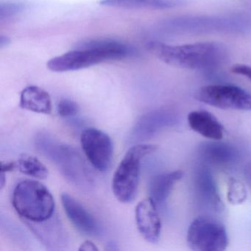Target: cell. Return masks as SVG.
I'll return each instance as SVG.
<instances>
[{
    "label": "cell",
    "instance_id": "1",
    "mask_svg": "<svg viewBox=\"0 0 251 251\" xmlns=\"http://www.w3.org/2000/svg\"><path fill=\"white\" fill-rule=\"evenodd\" d=\"M135 52L131 47L114 39H86L76 44L73 50L50 60L47 67L55 73L76 71L105 61L126 59L133 56Z\"/></svg>",
    "mask_w": 251,
    "mask_h": 251
},
{
    "label": "cell",
    "instance_id": "2",
    "mask_svg": "<svg viewBox=\"0 0 251 251\" xmlns=\"http://www.w3.org/2000/svg\"><path fill=\"white\" fill-rule=\"evenodd\" d=\"M147 49L167 65L189 70L217 68L227 58V48L217 42H201L190 45H166L150 42Z\"/></svg>",
    "mask_w": 251,
    "mask_h": 251
},
{
    "label": "cell",
    "instance_id": "3",
    "mask_svg": "<svg viewBox=\"0 0 251 251\" xmlns=\"http://www.w3.org/2000/svg\"><path fill=\"white\" fill-rule=\"evenodd\" d=\"M38 151L56 165L64 178L82 190L94 186L90 170L80 154L70 145L61 143L49 133H40L35 138Z\"/></svg>",
    "mask_w": 251,
    "mask_h": 251
},
{
    "label": "cell",
    "instance_id": "4",
    "mask_svg": "<svg viewBox=\"0 0 251 251\" xmlns=\"http://www.w3.org/2000/svg\"><path fill=\"white\" fill-rule=\"evenodd\" d=\"M12 202L24 221L40 223L54 215L53 196L45 185L37 180L20 182L13 192Z\"/></svg>",
    "mask_w": 251,
    "mask_h": 251
},
{
    "label": "cell",
    "instance_id": "5",
    "mask_svg": "<svg viewBox=\"0 0 251 251\" xmlns=\"http://www.w3.org/2000/svg\"><path fill=\"white\" fill-rule=\"evenodd\" d=\"M156 149L155 145H136L126 152L112 180L113 192L120 202L128 203L135 199L139 186L141 161Z\"/></svg>",
    "mask_w": 251,
    "mask_h": 251
},
{
    "label": "cell",
    "instance_id": "6",
    "mask_svg": "<svg viewBox=\"0 0 251 251\" xmlns=\"http://www.w3.org/2000/svg\"><path fill=\"white\" fill-rule=\"evenodd\" d=\"M186 239L193 251H223L228 245L225 226L208 217H198L191 223Z\"/></svg>",
    "mask_w": 251,
    "mask_h": 251
},
{
    "label": "cell",
    "instance_id": "7",
    "mask_svg": "<svg viewBox=\"0 0 251 251\" xmlns=\"http://www.w3.org/2000/svg\"><path fill=\"white\" fill-rule=\"evenodd\" d=\"M195 98L200 102L222 109L251 111V95L232 85H211L197 91Z\"/></svg>",
    "mask_w": 251,
    "mask_h": 251
},
{
    "label": "cell",
    "instance_id": "8",
    "mask_svg": "<svg viewBox=\"0 0 251 251\" xmlns=\"http://www.w3.org/2000/svg\"><path fill=\"white\" fill-rule=\"evenodd\" d=\"M83 152L90 164L100 172L109 169L113 158L112 141L105 132L98 129H85L80 136Z\"/></svg>",
    "mask_w": 251,
    "mask_h": 251
},
{
    "label": "cell",
    "instance_id": "9",
    "mask_svg": "<svg viewBox=\"0 0 251 251\" xmlns=\"http://www.w3.org/2000/svg\"><path fill=\"white\" fill-rule=\"evenodd\" d=\"M61 202L67 217L80 232L87 236L100 235L101 227L98 220L78 201L68 194L63 193Z\"/></svg>",
    "mask_w": 251,
    "mask_h": 251
},
{
    "label": "cell",
    "instance_id": "10",
    "mask_svg": "<svg viewBox=\"0 0 251 251\" xmlns=\"http://www.w3.org/2000/svg\"><path fill=\"white\" fill-rule=\"evenodd\" d=\"M136 221L139 233L144 239L155 244L159 240L161 223L156 204L151 198L138 203L136 208Z\"/></svg>",
    "mask_w": 251,
    "mask_h": 251
},
{
    "label": "cell",
    "instance_id": "11",
    "mask_svg": "<svg viewBox=\"0 0 251 251\" xmlns=\"http://www.w3.org/2000/svg\"><path fill=\"white\" fill-rule=\"evenodd\" d=\"M25 222L48 249L59 251L67 246V233L57 216L40 223Z\"/></svg>",
    "mask_w": 251,
    "mask_h": 251
},
{
    "label": "cell",
    "instance_id": "12",
    "mask_svg": "<svg viewBox=\"0 0 251 251\" xmlns=\"http://www.w3.org/2000/svg\"><path fill=\"white\" fill-rule=\"evenodd\" d=\"M188 123L194 131L206 139L218 141L223 138L224 127L218 120L208 111H192L188 116Z\"/></svg>",
    "mask_w": 251,
    "mask_h": 251
},
{
    "label": "cell",
    "instance_id": "13",
    "mask_svg": "<svg viewBox=\"0 0 251 251\" xmlns=\"http://www.w3.org/2000/svg\"><path fill=\"white\" fill-rule=\"evenodd\" d=\"M189 0H100L102 6L122 9L166 10L186 5Z\"/></svg>",
    "mask_w": 251,
    "mask_h": 251
},
{
    "label": "cell",
    "instance_id": "14",
    "mask_svg": "<svg viewBox=\"0 0 251 251\" xmlns=\"http://www.w3.org/2000/svg\"><path fill=\"white\" fill-rule=\"evenodd\" d=\"M20 107L37 114H50L52 105L48 92L36 86L25 88L20 95Z\"/></svg>",
    "mask_w": 251,
    "mask_h": 251
},
{
    "label": "cell",
    "instance_id": "15",
    "mask_svg": "<svg viewBox=\"0 0 251 251\" xmlns=\"http://www.w3.org/2000/svg\"><path fill=\"white\" fill-rule=\"evenodd\" d=\"M181 170L157 175L152 177L150 184V195L157 206L167 202L175 185L183 177Z\"/></svg>",
    "mask_w": 251,
    "mask_h": 251
},
{
    "label": "cell",
    "instance_id": "16",
    "mask_svg": "<svg viewBox=\"0 0 251 251\" xmlns=\"http://www.w3.org/2000/svg\"><path fill=\"white\" fill-rule=\"evenodd\" d=\"M169 114L163 111L147 113L141 117L133 127V135L136 139H146L169 123Z\"/></svg>",
    "mask_w": 251,
    "mask_h": 251
},
{
    "label": "cell",
    "instance_id": "17",
    "mask_svg": "<svg viewBox=\"0 0 251 251\" xmlns=\"http://www.w3.org/2000/svg\"><path fill=\"white\" fill-rule=\"evenodd\" d=\"M17 169L23 174L44 180L49 176V170L33 155L22 154L17 161Z\"/></svg>",
    "mask_w": 251,
    "mask_h": 251
},
{
    "label": "cell",
    "instance_id": "18",
    "mask_svg": "<svg viewBox=\"0 0 251 251\" xmlns=\"http://www.w3.org/2000/svg\"><path fill=\"white\" fill-rule=\"evenodd\" d=\"M198 188L201 195L204 197L211 205L217 208L220 207V199L217 193L215 183L208 169L203 168L200 172L198 180Z\"/></svg>",
    "mask_w": 251,
    "mask_h": 251
},
{
    "label": "cell",
    "instance_id": "19",
    "mask_svg": "<svg viewBox=\"0 0 251 251\" xmlns=\"http://www.w3.org/2000/svg\"><path fill=\"white\" fill-rule=\"evenodd\" d=\"M204 152L210 161L218 164H227L233 161L235 157V152L233 148L227 145H208V146L205 147Z\"/></svg>",
    "mask_w": 251,
    "mask_h": 251
},
{
    "label": "cell",
    "instance_id": "20",
    "mask_svg": "<svg viewBox=\"0 0 251 251\" xmlns=\"http://www.w3.org/2000/svg\"><path fill=\"white\" fill-rule=\"evenodd\" d=\"M248 198V192L243 183L237 179H229L227 183V198L230 203L239 205L243 203Z\"/></svg>",
    "mask_w": 251,
    "mask_h": 251
},
{
    "label": "cell",
    "instance_id": "21",
    "mask_svg": "<svg viewBox=\"0 0 251 251\" xmlns=\"http://www.w3.org/2000/svg\"><path fill=\"white\" fill-rule=\"evenodd\" d=\"M78 104L72 100L62 99L58 104V112L62 117H71L77 116L80 113Z\"/></svg>",
    "mask_w": 251,
    "mask_h": 251
},
{
    "label": "cell",
    "instance_id": "22",
    "mask_svg": "<svg viewBox=\"0 0 251 251\" xmlns=\"http://www.w3.org/2000/svg\"><path fill=\"white\" fill-rule=\"evenodd\" d=\"M23 10V5L17 2H1L0 4V19L9 18L20 14Z\"/></svg>",
    "mask_w": 251,
    "mask_h": 251
},
{
    "label": "cell",
    "instance_id": "23",
    "mask_svg": "<svg viewBox=\"0 0 251 251\" xmlns=\"http://www.w3.org/2000/svg\"><path fill=\"white\" fill-rule=\"evenodd\" d=\"M232 73L244 76L251 80V67L245 64H236L231 69Z\"/></svg>",
    "mask_w": 251,
    "mask_h": 251
},
{
    "label": "cell",
    "instance_id": "24",
    "mask_svg": "<svg viewBox=\"0 0 251 251\" xmlns=\"http://www.w3.org/2000/svg\"><path fill=\"white\" fill-rule=\"evenodd\" d=\"M80 251H98V248H97L95 244L91 241H85L84 242L81 244L80 248H79Z\"/></svg>",
    "mask_w": 251,
    "mask_h": 251
},
{
    "label": "cell",
    "instance_id": "25",
    "mask_svg": "<svg viewBox=\"0 0 251 251\" xmlns=\"http://www.w3.org/2000/svg\"><path fill=\"white\" fill-rule=\"evenodd\" d=\"M15 169H17V162H2L1 163V172L6 173L8 172L14 171Z\"/></svg>",
    "mask_w": 251,
    "mask_h": 251
},
{
    "label": "cell",
    "instance_id": "26",
    "mask_svg": "<svg viewBox=\"0 0 251 251\" xmlns=\"http://www.w3.org/2000/svg\"><path fill=\"white\" fill-rule=\"evenodd\" d=\"M105 250L108 251H117L119 250L118 245L114 242H110L107 244Z\"/></svg>",
    "mask_w": 251,
    "mask_h": 251
},
{
    "label": "cell",
    "instance_id": "27",
    "mask_svg": "<svg viewBox=\"0 0 251 251\" xmlns=\"http://www.w3.org/2000/svg\"><path fill=\"white\" fill-rule=\"evenodd\" d=\"M6 183V177H5V173L3 172L0 173V189L2 190Z\"/></svg>",
    "mask_w": 251,
    "mask_h": 251
},
{
    "label": "cell",
    "instance_id": "28",
    "mask_svg": "<svg viewBox=\"0 0 251 251\" xmlns=\"http://www.w3.org/2000/svg\"><path fill=\"white\" fill-rule=\"evenodd\" d=\"M10 43V39L7 36H0V48L7 46Z\"/></svg>",
    "mask_w": 251,
    "mask_h": 251
},
{
    "label": "cell",
    "instance_id": "29",
    "mask_svg": "<svg viewBox=\"0 0 251 251\" xmlns=\"http://www.w3.org/2000/svg\"><path fill=\"white\" fill-rule=\"evenodd\" d=\"M245 175H246L248 181L251 182V163L247 167L246 170H245Z\"/></svg>",
    "mask_w": 251,
    "mask_h": 251
}]
</instances>
